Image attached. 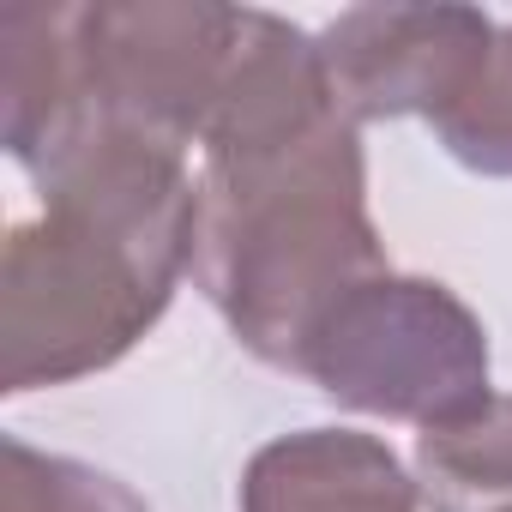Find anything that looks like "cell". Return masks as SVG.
I'll list each match as a JSON object with an SVG mask.
<instances>
[{
    "label": "cell",
    "instance_id": "3957f363",
    "mask_svg": "<svg viewBox=\"0 0 512 512\" xmlns=\"http://www.w3.org/2000/svg\"><path fill=\"white\" fill-rule=\"evenodd\" d=\"M241 512H410V482L380 440L314 428L253 458Z\"/></svg>",
    "mask_w": 512,
    "mask_h": 512
},
{
    "label": "cell",
    "instance_id": "8992f818",
    "mask_svg": "<svg viewBox=\"0 0 512 512\" xmlns=\"http://www.w3.org/2000/svg\"><path fill=\"white\" fill-rule=\"evenodd\" d=\"M500 512H512V506H500Z\"/></svg>",
    "mask_w": 512,
    "mask_h": 512
},
{
    "label": "cell",
    "instance_id": "277c9868",
    "mask_svg": "<svg viewBox=\"0 0 512 512\" xmlns=\"http://www.w3.org/2000/svg\"><path fill=\"white\" fill-rule=\"evenodd\" d=\"M422 482L434 512L512 506V398H482L458 422L422 434Z\"/></svg>",
    "mask_w": 512,
    "mask_h": 512
},
{
    "label": "cell",
    "instance_id": "6da1fadb",
    "mask_svg": "<svg viewBox=\"0 0 512 512\" xmlns=\"http://www.w3.org/2000/svg\"><path fill=\"white\" fill-rule=\"evenodd\" d=\"M205 139L193 266L247 350L302 368L326 314L380 278L362 157L332 103L320 49L284 25L266 31V49H241Z\"/></svg>",
    "mask_w": 512,
    "mask_h": 512
},
{
    "label": "cell",
    "instance_id": "7a4b0ae2",
    "mask_svg": "<svg viewBox=\"0 0 512 512\" xmlns=\"http://www.w3.org/2000/svg\"><path fill=\"white\" fill-rule=\"evenodd\" d=\"M302 374L356 410L440 428L488 398V344L440 284L380 272L326 314L302 350Z\"/></svg>",
    "mask_w": 512,
    "mask_h": 512
},
{
    "label": "cell",
    "instance_id": "5b68a950",
    "mask_svg": "<svg viewBox=\"0 0 512 512\" xmlns=\"http://www.w3.org/2000/svg\"><path fill=\"white\" fill-rule=\"evenodd\" d=\"M434 127H440L446 151L464 157L470 169L512 175V31L500 37V49H488L476 85Z\"/></svg>",
    "mask_w": 512,
    "mask_h": 512
}]
</instances>
